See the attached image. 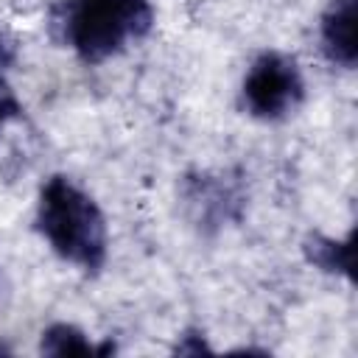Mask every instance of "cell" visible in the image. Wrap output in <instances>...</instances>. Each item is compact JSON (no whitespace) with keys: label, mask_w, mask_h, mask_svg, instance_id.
Here are the masks:
<instances>
[{"label":"cell","mask_w":358,"mask_h":358,"mask_svg":"<svg viewBox=\"0 0 358 358\" xmlns=\"http://www.w3.org/2000/svg\"><path fill=\"white\" fill-rule=\"evenodd\" d=\"M36 229L64 263L84 271H98L106 263V218L98 201L70 176L56 173L39 187Z\"/></svg>","instance_id":"obj_1"},{"label":"cell","mask_w":358,"mask_h":358,"mask_svg":"<svg viewBox=\"0 0 358 358\" xmlns=\"http://www.w3.org/2000/svg\"><path fill=\"white\" fill-rule=\"evenodd\" d=\"M59 28L81 62L101 64L154 28V6L151 0H67Z\"/></svg>","instance_id":"obj_2"},{"label":"cell","mask_w":358,"mask_h":358,"mask_svg":"<svg viewBox=\"0 0 358 358\" xmlns=\"http://www.w3.org/2000/svg\"><path fill=\"white\" fill-rule=\"evenodd\" d=\"M243 106L257 120H282L305 98V78L294 56L282 50H263L252 59L243 87Z\"/></svg>","instance_id":"obj_3"},{"label":"cell","mask_w":358,"mask_h":358,"mask_svg":"<svg viewBox=\"0 0 358 358\" xmlns=\"http://www.w3.org/2000/svg\"><path fill=\"white\" fill-rule=\"evenodd\" d=\"M185 204L201 229H221L241 218L243 193L224 173H199L185 179Z\"/></svg>","instance_id":"obj_4"},{"label":"cell","mask_w":358,"mask_h":358,"mask_svg":"<svg viewBox=\"0 0 358 358\" xmlns=\"http://www.w3.org/2000/svg\"><path fill=\"white\" fill-rule=\"evenodd\" d=\"M319 39L324 56L344 67L352 70L358 59V45H355V0H330L327 8L322 11L319 20Z\"/></svg>","instance_id":"obj_5"},{"label":"cell","mask_w":358,"mask_h":358,"mask_svg":"<svg viewBox=\"0 0 358 358\" xmlns=\"http://www.w3.org/2000/svg\"><path fill=\"white\" fill-rule=\"evenodd\" d=\"M302 252L310 266H316L324 274H338L352 280V235L347 238H327L322 232H313L305 238Z\"/></svg>","instance_id":"obj_6"},{"label":"cell","mask_w":358,"mask_h":358,"mask_svg":"<svg viewBox=\"0 0 358 358\" xmlns=\"http://www.w3.org/2000/svg\"><path fill=\"white\" fill-rule=\"evenodd\" d=\"M39 350L45 355H106L112 352L115 347L106 341V344H92L90 336L84 330H78L76 324H67V322H56L50 324L48 330H42V344Z\"/></svg>","instance_id":"obj_7"},{"label":"cell","mask_w":358,"mask_h":358,"mask_svg":"<svg viewBox=\"0 0 358 358\" xmlns=\"http://www.w3.org/2000/svg\"><path fill=\"white\" fill-rule=\"evenodd\" d=\"M20 115H22V103H20L17 92L8 87V81L0 76V129L6 123H11L14 117H20Z\"/></svg>","instance_id":"obj_8"},{"label":"cell","mask_w":358,"mask_h":358,"mask_svg":"<svg viewBox=\"0 0 358 358\" xmlns=\"http://www.w3.org/2000/svg\"><path fill=\"white\" fill-rule=\"evenodd\" d=\"M14 56H17V50H14V42H11V36L6 34V28L0 25V76L14 64Z\"/></svg>","instance_id":"obj_9"},{"label":"cell","mask_w":358,"mask_h":358,"mask_svg":"<svg viewBox=\"0 0 358 358\" xmlns=\"http://www.w3.org/2000/svg\"><path fill=\"white\" fill-rule=\"evenodd\" d=\"M176 352H210V347H207V341H204V336H199V333H185L182 336V344H176Z\"/></svg>","instance_id":"obj_10"}]
</instances>
